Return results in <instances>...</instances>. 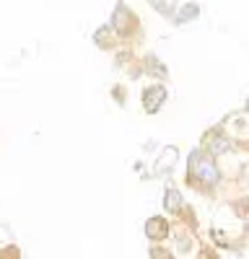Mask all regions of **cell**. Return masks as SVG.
<instances>
[{"mask_svg": "<svg viewBox=\"0 0 249 259\" xmlns=\"http://www.w3.org/2000/svg\"><path fill=\"white\" fill-rule=\"evenodd\" d=\"M114 29H117V34L119 36H133L138 29H140V21H138V16L128 8V6H117V13H114Z\"/></svg>", "mask_w": 249, "mask_h": 259, "instance_id": "obj_1", "label": "cell"}, {"mask_svg": "<svg viewBox=\"0 0 249 259\" xmlns=\"http://www.w3.org/2000/svg\"><path fill=\"white\" fill-rule=\"evenodd\" d=\"M163 101H166V89L163 85H148V89L143 91V109L148 114H156Z\"/></svg>", "mask_w": 249, "mask_h": 259, "instance_id": "obj_2", "label": "cell"}, {"mask_svg": "<svg viewBox=\"0 0 249 259\" xmlns=\"http://www.w3.org/2000/svg\"><path fill=\"white\" fill-rule=\"evenodd\" d=\"M145 236H148L151 241H163L166 236H169V221L163 218V215H153V218L145 223Z\"/></svg>", "mask_w": 249, "mask_h": 259, "instance_id": "obj_3", "label": "cell"}, {"mask_svg": "<svg viewBox=\"0 0 249 259\" xmlns=\"http://www.w3.org/2000/svg\"><path fill=\"white\" fill-rule=\"evenodd\" d=\"M163 205H166V210H169V212H179V210H182V194H179L174 187H169V189H166Z\"/></svg>", "mask_w": 249, "mask_h": 259, "instance_id": "obj_4", "label": "cell"}, {"mask_svg": "<svg viewBox=\"0 0 249 259\" xmlns=\"http://www.w3.org/2000/svg\"><path fill=\"white\" fill-rule=\"evenodd\" d=\"M151 3L158 8L161 16H172L174 13V0H151Z\"/></svg>", "mask_w": 249, "mask_h": 259, "instance_id": "obj_5", "label": "cell"}, {"mask_svg": "<svg viewBox=\"0 0 249 259\" xmlns=\"http://www.w3.org/2000/svg\"><path fill=\"white\" fill-rule=\"evenodd\" d=\"M148 256H151V259H174V256H172V251H166L161 244H153V246H151V251H148Z\"/></svg>", "mask_w": 249, "mask_h": 259, "instance_id": "obj_6", "label": "cell"}, {"mask_svg": "<svg viewBox=\"0 0 249 259\" xmlns=\"http://www.w3.org/2000/svg\"><path fill=\"white\" fill-rule=\"evenodd\" d=\"M197 11H200V8H197L195 3H190V6H184V8H182V16H179V21H192V18L197 16Z\"/></svg>", "mask_w": 249, "mask_h": 259, "instance_id": "obj_7", "label": "cell"}, {"mask_svg": "<svg viewBox=\"0 0 249 259\" xmlns=\"http://www.w3.org/2000/svg\"><path fill=\"white\" fill-rule=\"evenodd\" d=\"M0 259H21V251H18V246H6V249H0Z\"/></svg>", "mask_w": 249, "mask_h": 259, "instance_id": "obj_8", "label": "cell"}, {"mask_svg": "<svg viewBox=\"0 0 249 259\" xmlns=\"http://www.w3.org/2000/svg\"><path fill=\"white\" fill-rule=\"evenodd\" d=\"M197 259H216V254H208V251H202V254H200Z\"/></svg>", "mask_w": 249, "mask_h": 259, "instance_id": "obj_9", "label": "cell"}]
</instances>
